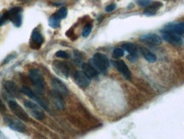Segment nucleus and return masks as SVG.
Returning a JSON list of instances; mask_svg holds the SVG:
<instances>
[{
	"label": "nucleus",
	"instance_id": "2",
	"mask_svg": "<svg viewBox=\"0 0 184 139\" xmlns=\"http://www.w3.org/2000/svg\"><path fill=\"white\" fill-rule=\"evenodd\" d=\"M29 79L38 91H41V92L44 91L45 83H44V76H43L42 73L40 70L36 69V68L30 70Z\"/></svg>",
	"mask_w": 184,
	"mask_h": 139
},
{
	"label": "nucleus",
	"instance_id": "29",
	"mask_svg": "<svg viewBox=\"0 0 184 139\" xmlns=\"http://www.w3.org/2000/svg\"><path fill=\"white\" fill-rule=\"evenodd\" d=\"M6 110L5 109V106L4 105V103L0 101V112H5Z\"/></svg>",
	"mask_w": 184,
	"mask_h": 139
},
{
	"label": "nucleus",
	"instance_id": "23",
	"mask_svg": "<svg viewBox=\"0 0 184 139\" xmlns=\"http://www.w3.org/2000/svg\"><path fill=\"white\" fill-rule=\"evenodd\" d=\"M91 31H92V25L90 24V23H89V24H86L85 26L84 29H83L82 36L85 37V38L88 37V36L90 34V33H91Z\"/></svg>",
	"mask_w": 184,
	"mask_h": 139
},
{
	"label": "nucleus",
	"instance_id": "18",
	"mask_svg": "<svg viewBox=\"0 0 184 139\" xmlns=\"http://www.w3.org/2000/svg\"><path fill=\"white\" fill-rule=\"evenodd\" d=\"M162 5H163L161 4L160 2H153L148 6H147L146 10H144L143 13L146 15H153L156 14L157 10L160 9Z\"/></svg>",
	"mask_w": 184,
	"mask_h": 139
},
{
	"label": "nucleus",
	"instance_id": "27",
	"mask_svg": "<svg viewBox=\"0 0 184 139\" xmlns=\"http://www.w3.org/2000/svg\"><path fill=\"white\" fill-rule=\"evenodd\" d=\"M56 56L59 58H63V59H67L68 58V54L63 50H59L56 53Z\"/></svg>",
	"mask_w": 184,
	"mask_h": 139
},
{
	"label": "nucleus",
	"instance_id": "21",
	"mask_svg": "<svg viewBox=\"0 0 184 139\" xmlns=\"http://www.w3.org/2000/svg\"><path fill=\"white\" fill-rule=\"evenodd\" d=\"M61 24V18L56 14L53 15L49 19V25L52 28H57Z\"/></svg>",
	"mask_w": 184,
	"mask_h": 139
},
{
	"label": "nucleus",
	"instance_id": "1",
	"mask_svg": "<svg viewBox=\"0 0 184 139\" xmlns=\"http://www.w3.org/2000/svg\"><path fill=\"white\" fill-rule=\"evenodd\" d=\"M90 63L95 69L102 73L107 72L109 67L108 58L102 53H95L93 58L90 60Z\"/></svg>",
	"mask_w": 184,
	"mask_h": 139
},
{
	"label": "nucleus",
	"instance_id": "8",
	"mask_svg": "<svg viewBox=\"0 0 184 139\" xmlns=\"http://www.w3.org/2000/svg\"><path fill=\"white\" fill-rule=\"evenodd\" d=\"M162 37L167 42L172 44L174 45H182L183 44L182 38L179 34L170 32V31H162Z\"/></svg>",
	"mask_w": 184,
	"mask_h": 139
},
{
	"label": "nucleus",
	"instance_id": "25",
	"mask_svg": "<svg viewBox=\"0 0 184 139\" xmlns=\"http://www.w3.org/2000/svg\"><path fill=\"white\" fill-rule=\"evenodd\" d=\"M56 15L61 18V19H64L66 18V15H67V10L65 7H62L60 10H58V12L56 13Z\"/></svg>",
	"mask_w": 184,
	"mask_h": 139
},
{
	"label": "nucleus",
	"instance_id": "16",
	"mask_svg": "<svg viewBox=\"0 0 184 139\" xmlns=\"http://www.w3.org/2000/svg\"><path fill=\"white\" fill-rule=\"evenodd\" d=\"M5 90L8 91V93L13 96H16L18 97L19 96V88L16 86V84L14 81H11V80H7L5 83Z\"/></svg>",
	"mask_w": 184,
	"mask_h": 139
},
{
	"label": "nucleus",
	"instance_id": "7",
	"mask_svg": "<svg viewBox=\"0 0 184 139\" xmlns=\"http://www.w3.org/2000/svg\"><path fill=\"white\" fill-rule=\"evenodd\" d=\"M8 18L12 21V23L16 27H19L21 25L22 21V15H21V9L19 7H15L7 12Z\"/></svg>",
	"mask_w": 184,
	"mask_h": 139
},
{
	"label": "nucleus",
	"instance_id": "12",
	"mask_svg": "<svg viewBox=\"0 0 184 139\" xmlns=\"http://www.w3.org/2000/svg\"><path fill=\"white\" fill-rule=\"evenodd\" d=\"M122 49H124V50H126L128 53H129V56L127 57V58L131 61L134 63L138 57L137 56V50L136 45L134 44L131 43H125L124 44L122 45Z\"/></svg>",
	"mask_w": 184,
	"mask_h": 139
},
{
	"label": "nucleus",
	"instance_id": "10",
	"mask_svg": "<svg viewBox=\"0 0 184 139\" xmlns=\"http://www.w3.org/2000/svg\"><path fill=\"white\" fill-rule=\"evenodd\" d=\"M76 84L81 88H86L90 86V79L85 74L84 71H78L74 75Z\"/></svg>",
	"mask_w": 184,
	"mask_h": 139
},
{
	"label": "nucleus",
	"instance_id": "31",
	"mask_svg": "<svg viewBox=\"0 0 184 139\" xmlns=\"http://www.w3.org/2000/svg\"><path fill=\"white\" fill-rule=\"evenodd\" d=\"M92 1H98V0H92Z\"/></svg>",
	"mask_w": 184,
	"mask_h": 139
},
{
	"label": "nucleus",
	"instance_id": "26",
	"mask_svg": "<svg viewBox=\"0 0 184 139\" xmlns=\"http://www.w3.org/2000/svg\"><path fill=\"white\" fill-rule=\"evenodd\" d=\"M137 5L142 6V7H147L153 3L152 0H137Z\"/></svg>",
	"mask_w": 184,
	"mask_h": 139
},
{
	"label": "nucleus",
	"instance_id": "11",
	"mask_svg": "<svg viewBox=\"0 0 184 139\" xmlns=\"http://www.w3.org/2000/svg\"><path fill=\"white\" fill-rule=\"evenodd\" d=\"M140 40L151 45H160L162 43V38L159 35L154 34H143L140 37Z\"/></svg>",
	"mask_w": 184,
	"mask_h": 139
},
{
	"label": "nucleus",
	"instance_id": "13",
	"mask_svg": "<svg viewBox=\"0 0 184 139\" xmlns=\"http://www.w3.org/2000/svg\"><path fill=\"white\" fill-rule=\"evenodd\" d=\"M51 86L54 89V91H56L58 92L61 96H66L68 91L66 86L62 83V82L58 79H52L51 80Z\"/></svg>",
	"mask_w": 184,
	"mask_h": 139
},
{
	"label": "nucleus",
	"instance_id": "6",
	"mask_svg": "<svg viewBox=\"0 0 184 139\" xmlns=\"http://www.w3.org/2000/svg\"><path fill=\"white\" fill-rule=\"evenodd\" d=\"M9 107L10 110L14 114L17 118L23 121H27L28 120V115L26 113V111L21 106L15 101H9Z\"/></svg>",
	"mask_w": 184,
	"mask_h": 139
},
{
	"label": "nucleus",
	"instance_id": "24",
	"mask_svg": "<svg viewBox=\"0 0 184 139\" xmlns=\"http://www.w3.org/2000/svg\"><path fill=\"white\" fill-rule=\"evenodd\" d=\"M124 55V49L117 48V49H114V50H113V57H115V58L122 57Z\"/></svg>",
	"mask_w": 184,
	"mask_h": 139
},
{
	"label": "nucleus",
	"instance_id": "20",
	"mask_svg": "<svg viewBox=\"0 0 184 139\" xmlns=\"http://www.w3.org/2000/svg\"><path fill=\"white\" fill-rule=\"evenodd\" d=\"M32 39H33V41L34 43L39 45V46L44 42V38H43L42 34H40V32L38 31L37 29H35L33 32V34H32Z\"/></svg>",
	"mask_w": 184,
	"mask_h": 139
},
{
	"label": "nucleus",
	"instance_id": "28",
	"mask_svg": "<svg viewBox=\"0 0 184 139\" xmlns=\"http://www.w3.org/2000/svg\"><path fill=\"white\" fill-rule=\"evenodd\" d=\"M115 9H116V5H114V4H112V5H108V6L106 7L105 10H106V12H108V13H110V12L113 11V10H115Z\"/></svg>",
	"mask_w": 184,
	"mask_h": 139
},
{
	"label": "nucleus",
	"instance_id": "30",
	"mask_svg": "<svg viewBox=\"0 0 184 139\" xmlns=\"http://www.w3.org/2000/svg\"><path fill=\"white\" fill-rule=\"evenodd\" d=\"M1 18H2V15H0V26H1Z\"/></svg>",
	"mask_w": 184,
	"mask_h": 139
},
{
	"label": "nucleus",
	"instance_id": "19",
	"mask_svg": "<svg viewBox=\"0 0 184 139\" xmlns=\"http://www.w3.org/2000/svg\"><path fill=\"white\" fill-rule=\"evenodd\" d=\"M140 50H141V53L142 54L143 57L145 58L148 63H155L156 60H157V57H156L155 55L153 53H152L149 50H147L145 47H142V48L140 49Z\"/></svg>",
	"mask_w": 184,
	"mask_h": 139
},
{
	"label": "nucleus",
	"instance_id": "15",
	"mask_svg": "<svg viewBox=\"0 0 184 139\" xmlns=\"http://www.w3.org/2000/svg\"><path fill=\"white\" fill-rule=\"evenodd\" d=\"M82 68L85 74L89 78H96L99 75V71L95 69L90 63H83Z\"/></svg>",
	"mask_w": 184,
	"mask_h": 139
},
{
	"label": "nucleus",
	"instance_id": "17",
	"mask_svg": "<svg viewBox=\"0 0 184 139\" xmlns=\"http://www.w3.org/2000/svg\"><path fill=\"white\" fill-rule=\"evenodd\" d=\"M162 31H170V32H174L176 34H184V22H179V23H174L170 26H167L164 27Z\"/></svg>",
	"mask_w": 184,
	"mask_h": 139
},
{
	"label": "nucleus",
	"instance_id": "5",
	"mask_svg": "<svg viewBox=\"0 0 184 139\" xmlns=\"http://www.w3.org/2000/svg\"><path fill=\"white\" fill-rule=\"evenodd\" d=\"M52 69L58 76L67 79L69 76V67L67 64L61 61H54L52 63Z\"/></svg>",
	"mask_w": 184,
	"mask_h": 139
},
{
	"label": "nucleus",
	"instance_id": "22",
	"mask_svg": "<svg viewBox=\"0 0 184 139\" xmlns=\"http://www.w3.org/2000/svg\"><path fill=\"white\" fill-rule=\"evenodd\" d=\"M73 61H74V63H75L77 65L83 64V63H82V62H83V57H82V56H81L80 53H79L78 51H74V52H73Z\"/></svg>",
	"mask_w": 184,
	"mask_h": 139
},
{
	"label": "nucleus",
	"instance_id": "14",
	"mask_svg": "<svg viewBox=\"0 0 184 139\" xmlns=\"http://www.w3.org/2000/svg\"><path fill=\"white\" fill-rule=\"evenodd\" d=\"M61 96V95H60V94L56 91H51V92L50 93V100L53 102L54 105L56 106L58 109H63V108H64V102H63V100H62Z\"/></svg>",
	"mask_w": 184,
	"mask_h": 139
},
{
	"label": "nucleus",
	"instance_id": "4",
	"mask_svg": "<svg viewBox=\"0 0 184 139\" xmlns=\"http://www.w3.org/2000/svg\"><path fill=\"white\" fill-rule=\"evenodd\" d=\"M4 120H5V124L10 127V129L17 131L20 132H25L26 131V126L22 122H21L18 119L12 117L10 115H5L4 117Z\"/></svg>",
	"mask_w": 184,
	"mask_h": 139
},
{
	"label": "nucleus",
	"instance_id": "9",
	"mask_svg": "<svg viewBox=\"0 0 184 139\" xmlns=\"http://www.w3.org/2000/svg\"><path fill=\"white\" fill-rule=\"evenodd\" d=\"M113 64H114V66L117 68L118 72L120 73L127 80L131 79V73L127 65H126V63H124V61H121V60L115 61V62H113Z\"/></svg>",
	"mask_w": 184,
	"mask_h": 139
},
{
	"label": "nucleus",
	"instance_id": "3",
	"mask_svg": "<svg viewBox=\"0 0 184 139\" xmlns=\"http://www.w3.org/2000/svg\"><path fill=\"white\" fill-rule=\"evenodd\" d=\"M24 105L26 107V108L27 109V111L30 113V115H32L34 119L38 120H44L45 114L38 104H36L35 102H33L32 101L27 100L24 102Z\"/></svg>",
	"mask_w": 184,
	"mask_h": 139
}]
</instances>
